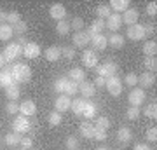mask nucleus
I'll use <instances>...</instances> for the list:
<instances>
[{"mask_svg":"<svg viewBox=\"0 0 157 150\" xmlns=\"http://www.w3.org/2000/svg\"><path fill=\"white\" fill-rule=\"evenodd\" d=\"M89 44L93 45V49L103 51V49H107L108 42H107V37H105L103 33H100V35H94V37H91V42H89Z\"/></svg>","mask_w":157,"mask_h":150,"instance_id":"a211bd4d","label":"nucleus"},{"mask_svg":"<svg viewBox=\"0 0 157 150\" xmlns=\"http://www.w3.org/2000/svg\"><path fill=\"white\" fill-rule=\"evenodd\" d=\"M147 14H148V16H155L157 14V4L155 2H148V4H147Z\"/></svg>","mask_w":157,"mask_h":150,"instance_id":"3c124183","label":"nucleus"},{"mask_svg":"<svg viewBox=\"0 0 157 150\" xmlns=\"http://www.w3.org/2000/svg\"><path fill=\"white\" fill-rule=\"evenodd\" d=\"M78 93L80 94H84V98H91V96L96 94V87L93 82H87V80H84V82L78 84Z\"/></svg>","mask_w":157,"mask_h":150,"instance_id":"f3484780","label":"nucleus"},{"mask_svg":"<svg viewBox=\"0 0 157 150\" xmlns=\"http://www.w3.org/2000/svg\"><path fill=\"white\" fill-rule=\"evenodd\" d=\"M70 106H72V101H70V96H67V94H59L56 98V101H54V108L59 113L70 110Z\"/></svg>","mask_w":157,"mask_h":150,"instance_id":"9b49d317","label":"nucleus"},{"mask_svg":"<svg viewBox=\"0 0 157 150\" xmlns=\"http://www.w3.org/2000/svg\"><path fill=\"white\" fill-rule=\"evenodd\" d=\"M96 112H98V105H96L94 101H86L82 115H84L86 119H94V117H96Z\"/></svg>","mask_w":157,"mask_h":150,"instance_id":"b1692460","label":"nucleus"},{"mask_svg":"<svg viewBox=\"0 0 157 150\" xmlns=\"http://www.w3.org/2000/svg\"><path fill=\"white\" fill-rule=\"evenodd\" d=\"M4 141H6L7 147H16V145H19V141H21V136L17 133H7L6 136H4Z\"/></svg>","mask_w":157,"mask_h":150,"instance_id":"c85d7f7f","label":"nucleus"},{"mask_svg":"<svg viewBox=\"0 0 157 150\" xmlns=\"http://www.w3.org/2000/svg\"><path fill=\"white\" fill-rule=\"evenodd\" d=\"M105 87L113 98H117L121 93H122V80L117 77V75H113V77H108L107 82H105Z\"/></svg>","mask_w":157,"mask_h":150,"instance_id":"7ed1b4c3","label":"nucleus"},{"mask_svg":"<svg viewBox=\"0 0 157 150\" xmlns=\"http://www.w3.org/2000/svg\"><path fill=\"white\" fill-rule=\"evenodd\" d=\"M61 54L65 56V58H68V60H73V58H75V51L70 49V47H63V49H61Z\"/></svg>","mask_w":157,"mask_h":150,"instance_id":"603ef678","label":"nucleus"},{"mask_svg":"<svg viewBox=\"0 0 157 150\" xmlns=\"http://www.w3.org/2000/svg\"><path fill=\"white\" fill-rule=\"evenodd\" d=\"M126 35H128L129 40H143L147 37L145 35V28H143V25H133V26H128V32H126Z\"/></svg>","mask_w":157,"mask_h":150,"instance_id":"0eeeda50","label":"nucleus"},{"mask_svg":"<svg viewBox=\"0 0 157 150\" xmlns=\"http://www.w3.org/2000/svg\"><path fill=\"white\" fill-rule=\"evenodd\" d=\"M145 98H147L145 91H143V89H140V87H135L133 91H131V93H129V96H128L129 105H131V106H138V108L143 105Z\"/></svg>","mask_w":157,"mask_h":150,"instance_id":"39448f33","label":"nucleus"},{"mask_svg":"<svg viewBox=\"0 0 157 150\" xmlns=\"http://www.w3.org/2000/svg\"><path fill=\"white\" fill-rule=\"evenodd\" d=\"M78 93V84L77 82H73V80H68L67 82V86H65V93H63V94H77Z\"/></svg>","mask_w":157,"mask_h":150,"instance_id":"ea45409f","label":"nucleus"},{"mask_svg":"<svg viewBox=\"0 0 157 150\" xmlns=\"http://www.w3.org/2000/svg\"><path fill=\"white\" fill-rule=\"evenodd\" d=\"M6 96L9 98V101H16L19 96H21V89H19V84H11L9 87H6Z\"/></svg>","mask_w":157,"mask_h":150,"instance_id":"5701e85b","label":"nucleus"},{"mask_svg":"<svg viewBox=\"0 0 157 150\" xmlns=\"http://www.w3.org/2000/svg\"><path fill=\"white\" fill-rule=\"evenodd\" d=\"M96 150H108L107 147H100V148H96Z\"/></svg>","mask_w":157,"mask_h":150,"instance_id":"680f3d73","label":"nucleus"},{"mask_svg":"<svg viewBox=\"0 0 157 150\" xmlns=\"http://www.w3.org/2000/svg\"><path fill=\"white\" fill-rule=\"evenodd\" d=\"M70 28H73L75 32H82V30H84V19L78 17V16H75L72 19V23H70Z\"/></svg>","mask_w":157,"mask_h":150,"instance_id":"c03bdc74","label":"nucleus"},{"mask_svg":"<svg viewBox=\"0 0 157 150\" xmlns=\"http://www.w3.org/2000/svg\"><path fill=\"white\" fill-rule=\"evenodd\" d=\"M67 82H68L67 77H58L56 80H54V86H52L54 93H58V94H63V93H65V86H67Z\"/></svg>","mask_w":157,"mask_h":150,"instance_id":"72a5a7b5","label":"nucleus"},{"mask_svg":"<svg viewBox=\"0 0 157 150\" xmlns=\"http://www.w3.org/2000/svg\"><path fill=\"white\" fill-rule=\"evenodd\" d=\"M19 112H21V115L25 117H32L35 115V112H37V105H35L33 100H25L19 105Z\"/></svg>","mask_w":157,"mask_h":150,"instance_id":"ddd939ff","label":"nucleus"},{"mask_svg":"<svg viewBox=\"0 0 157 150\" xmlns=\"http://www.w3.org/2000/svg\"><path fill=\"white\" fill-rule=\"evenodd\" d=\"M121 17H122V23L133 26V25H136L138 19H140V12L136 11V9H128V11H124L122 14H121Z\"/></svg>","mask_w":157,"mask_h":150,"instance_id":"f8f14e48","label":"nucleus"},{"mask_svg":"<svg viewBox=\"0 0 157 150\" xmlns=\"http://www.w3.org/2000/svg\"><path fill=\"white\" fill-rule=\"evenodd\" d=\"M126 117H128L129 121L140 119V108H138V106H129L128 110H126Z\"/></svg>","mask_w":157,"mask_h":150,"instance_id":"37998d69","label":"nucleus"},{"mask_svg":"<svg viewBox=\"0 0 157 150\" xmlns=\"http://www.w3.org/2000/svg\"><path fill=\"white\" fill-rule=\"evenodd\" d=\"M145 138L148 140V141H154V143H155V141H157V128H155V126H154V128H148V129H147Z\"/></svg>","mask_w":157,"mask_h":150,"instance_id":"de8ad7c7","label":"nucleus"},{"mask_svg":"<svg viewBox=\"0 0 157 150\" xmlns=\"http://www.w3.org/2000/svg\"><path fill=\"white\" fill-rule=\"evenodd\" d=\"M121 26H122V17H121V14L112 12V14L107 17V21H105V28H108V30L113 32V33H117Z\"/></svg>","mask_w":157,"mask_h":150,"instance_id":"6e6552de","label":"nucleus"},{"mask_svg":"<svg viewBox=\"0 0 157 150\" xmlns=\"http://www.w3.org/2000/svg\"><path fill=\"white\" fill-rule=\"evenodd\" d=\"M155 82V73H150V72H145L141 73L138 77V84H140V89H147V87H152Z\"/></svg>","mask_w":157,"mask_h":150,"instance_id":"dca6fc26","label":"nucleus"},{"mask_svg":"<svg viewBox=\"0 0 157 150\" xmlns=\"http://www.w3.org/2000/svg\"><path fill=\"white\" fill-rule=\"evenodd\" d=\"M131 138H133V136H131V129L126 128V126L119 128V131H117V140H119V141H122V143H128Z\"/></svg>","mask_w":157,"mask_h":150,"instance_id":"2f4dec72","label":"nucleus"},{"mask_svg":"<svg viewBox=\"0 0 157 150\" xmlns=\"http://www.w3.org/2000/svg\"><path fill=\"white\" fill-rule=\"evenodd\" d=\"M72 40H73V45L75 47H80V49H84L86 45L91 42V37L87 35V32H75L73 33V37H72Z\"/></svg>","mask_w":157,"mask_h":150,"instance_id":"1a4fd4ad","label":"nucleus"},{"mask_svg":"<svg viewBox=\"0 0 157 150\" xmlns=\"http://www.w3.org/2000/svg\"><path fill=\"white\" fill-rule=\"evenodd\" d=\"M143 28H145V35H147V37H150V35L155 33V26H154L152 23H145V25H143Z\"/></svg>","mask_w":157,"mask_h":150,"instance_id":"864d4df0","label":"nucleus"},{"mask_svg":"<svg viewBox=\"0 0 157 150\" xmlns=\"http://www.w3.org/2000/svg\"><path fill=\"white\" fill-rule=\"evenodd\" d=\"M108 7L113 9V11H117V14H121V12H124V11L129 9V2L128 0H112Z\"/></svg>","mask_w":157,"mask_h":150,"instance_id":"a878e982","label":"nucleus"},{"mask_svg":"<svg viewBox=\"0 0 157 150\" xmlns=\"http://www.w3.org/2000/svg\"><path fill=\"white\" fill-rule=\"evenodd\" d=\"M40 52H42V51H40L39 44H35V42H28V44L23 47V56H25V58H28V60L37 58Z\"/></svg>","mask_w":157,"mask_h":150,"instance_id":"2eb2a0df","label":"nucleus"},{"mask_svg":"<svg viewBox=\"0 0 157 150\" xmlns=\"http://www.w3.org/2000/svg\"><path fill=\"white\" fill-rule=\"evenodd\" d=\"M96 72H98V77H103V79H108V77H113L117 73V65L115 63H103V65H98L96 67Z\"/></svg>","mask_w":157,"mask_h":150,"instance_id":"423d86ee","label":"nucleus"},{"mask_svg":"<svg viewBox=\"0 0 157 150\" xmlns=\"http://www.w3.org/2000/svg\"><path fill=\"white\" fill-rule=\"evenodd\" d=\"M19 21H21V16H19V12H16V11L7 12V19H6V23L9 25V26H14V25H17Z\"/></svg>","mask_w":157,"mask_h":150,"instance_id":"58836bf2","label":"nucleus"},{"mask_svg":"<svg viewBox=\"0 0 157 150\" xmlns=\"http://www.w3.org/2000/svg\"><path fill=\"white\" fill-rule=\"evenodd\" d=\"M65 145H67V148L68 150H75V148H78V140H77V136H68L67 138V141H65Z\"/></svg>","mask_w":157,"mask_h":150,"instance_id":"a18cd8bd","label":"nucleus"},{"mask_svg":"<svg viewBox=\"0 0 157 150\" xmlns=\"http://www.w3.org/2000/svg\"><path fill=\"white\" fill-rule=\"evenodd\" d=\"M4 60L6 63H14V60H17L19 56H23V47L17 42H11V44H7V47L4 49Z\"/></svg>","mask_w":157,"mask_h":150,"instance_id":"f03ea898","label":"nucleus"},{"mask_svg":"<svg viewBox=\"0 0 157 150\" xmlns=\"http://www.w3.org/2000/svg\"><path fill=\"white\" fill-rule=\"evenodd\" d=\"M94 12H96V16H98V19H103V21H105V19L112 14V9L108 6H105V4H101V6H98L94 9Z\"/></svg>","mask_w":157,"mask_h":150,"instance_id":"c756f323","label":"nucleus"},{"mask_svg":"<svg viewBox=\"0 0 157 150\" xmlns=\"http://www.w3.org/2000/svg\"><path fill=\"white\" fill-rule=\"evenodd\" d=\"M108 128H110V119L108 117H98V121L94 124L96 131H107Z\"/></svg>","mask_w":157,"mask_h":150,"instance_id":"c9c22d12","label":"nucleus"},{"mask_svg":"<svg viewBox=\"0 0 157 150\" xmlns=\"http://www.w3.org/2000/svg\"><path fill=\"white\" fill-rule=\"evenodd\" d=\"M12 35H14V32H12V26H9V25H0V40L2 42H7V40L12 39Z\"/></svg>","mask_w":157,"mask_h":150,"instance_id":"cd10ccee","label":"nucleus"},{"mask_svg":"<svg viewBox=\"0 0 157 150\" xmlns=\"http://www.w3.org/2000/svg\"><path fill=\"white\" fill-rule=\"evenodd\" d=\"M11 84H14V79H12V73L9 68H2L0 70V87H9Z\"/></svg>","mask_w":157,"mask_h":150,"instance_id":"aec40b11","label":"nucleus"},{"mask_svg":"<svg viewBox=\"0 0 157 150\" xmlns=\"http://www.w3.org/2000/svg\"><path fill=\"white\" fill-rule=\"evenodd\" d=\"M133 150H150V147H148L147 143H136Z\"/></svg>","mask_w":157,"mask_h":150,"instance_id":"4d7b16f0","label":"nucleus"},{"mask_svg":"<svg viewBox=\"0 0 157 150\" xmlns=\"http://www.w3.org/2000/svg\"><path fill=\"white\" fill-rule=\"evenodd\" d=\"M9 70L12 73L14 84H25L32 79V68L28 65H25V63H16V65L9 67Z\"/></svg>","mask_w":157,"mask_h":150,"instance_id":"f257e3e1","label":"nucleus"},{"mask_svg":"<svg viewBox=\"0 0 157 150\" xmlns=\"http://www.w3.org/2000/svg\"><path fill=\"white\" fill-rule=\"evenodd\" d=\"M105 82H107V79L98 77V75H96V79H94V87H96V86H98V87H105Z\"/></svg>","mask_w":157,"mask_h":150,"instance_id":"6e6d98bb","label":"nucleus"},{"mask_svg":"<svg viewBox=\"0 0 157 150\" xmlns=\"http://www.w3.org/2000/svg\"><path fill=\"white\" fill-rule=\"evenodd\" d=\"M103 30H105V21L96 17L94 21L91 23L89 30H86V32H87V35H89V37H94V35H100Z\"/></svg>","mask_w":157,"mask_h":150,"instance_id":"6ab92c4d","label":"nucleus"},{"mask_svg":"<svg viewBox=\"0 0 157 150\" xmlns=\"http://www.w3.org/2000/svg\"><path fill=\"white\" fill-rule=\"evenodd\" d=\"M26 30H28V23H25L23 19L17 23V25H14V26H12V32H14L16 35H19V37L26 33Z\"/></svg>","mask_w":157,"mask_h":150,"instance_id":"a19ab883","label":"nucleus"},{"mask_svg":"<svg viewBox=\"0 0 157 150\" xmlns=\"http://www.w3.org/2000/svg\"><path fill=\"white\" fill-rule=\"evenodd\" d=\"M49 16L52 19H56V21H63L67 17V9H65L63 4H52L49 9Z\"/></svg>","mask_w":157,"mask_h":150,"instance_id":"9d476101","label":"nucleus"},{"mask_svg":"<svg viewBox=\"0 0 157 150\" xmlns=\"http://www.w3.org/2000/svg\"><path fill=\"white\" fill-rule=\"evenodd\" d=\"M30 128H32V124H30L28 117H25V115H19V117H16V119L12 121V131L17 133V134L28 133Z\"/></svg>","mask_w":157,"mask_h":150,"instance_id":"20e7f679","label":"nucleus"},{"mask_svg":"<svg viewBox=\"0 0 157 150\" xmlns=\"http://www.w3.org/2000/svg\"><path fill=\"white\" fill-rule=\"evenodd\" d=\"M82 65L89 68H96L98 67V56L94 51H84L82 52Z\"/></svg>","mask_w":157,"mask_h":150,"instance_id":"4468645a","label":"nucleus"},{"mask_svg":"<svg viewBox=\"0 0 157 150\" xmlns=\"http://www.w3.org/2000/svg\"><path fill=\"white\" fill-rule=\"evenodd\" d=\"M4 67H6V60H4V54L0 52V70H2Z\"/></svg>","mask_w":157,"mask_h":150,"instance_id":"052dcab7","label":"nucleus"},{"mask_svg":"<svg viewBox=\"0 0 157 150\" xmlns=\"http://www.w3.org/2000/svg\"><path fill=\"white\" fill-rule=\"evenodd\" d=\"M75 150H78V148H75Z\"/></svg>","mask_w":157,"mask_h":150,"instance_id":"0e129e2a","label":"nucleus"},{"mask_svg":"<svg viewBox=\"0 0 157 150\" xmlns=\"http://www.w3.org/2000/svg\"><path fill=\"white\" fill-rule=\"evenodd\" d=\"M44 56H45L47 61H58V60L61 58V49L56 47V45H51V47H47V49L44 51Z\"/></svg>","mask_w":157,"mask_h":150,"instance_id":"412c9836","label":"nucleus"},{"mask_svg":"<svg viewBox=\"0 0 157 150\" xmlns=\"http://www.w3.org/2000/svg\"><path fill=\"white\" fill-rule=\"evenodd\" d=\"M17 44L21 45V47H25V45L28 44V39H26L25 35H21V37H17Z\"/></svg>","mask_w":157,"mask_h":150,"instance_id":"13d9d810","label":"nucleus"},{"mask_svg":"<svg viewBox=\"0 0 157 150\" xmlns=\"http://www.w3.org/2000/svg\"><path fill=\"white\" fill-rule=\"evenodd\" d=\"M6 110H7V113L14 115V113H17V112H19V105H17L16 101H9V103L6 105Z\"/></svg>","mask_w":157,"mask_h":150,"instance_id":"09e8293b","label":"nucleus"},{"mask_svg":"<svg viewBox=\"0 0 157 150\" xmlns=\"http://www.w3.org/2000/svg\"><path fill=\"white\" fill-rule=\"evenodd\" d=\"M84 105H86V100L84 98H77V100L72 101V112L75 115H82V112H84Z\"/></svg>","mask_w":157,"mask_h":150,"instance_id":"7c9ffc66","label":"nucleus"},{"mask_svg":"<svg viewBox=\"0 0 157 150\" xmlns=\"http://www.w3.org/2000/svg\"><path fill=\"white\" fill-rule=\"evenodd\" d=\"M61 121H63V117H61V113H59V112L52 110L49 113V124H51V126H59V124H61Z\"/></svg>","mask_w":157,"mask_h":150,"instance_id":"79ce46f5","label":"nucleus"},{"mask_svg":"<svg viewBox=\"0 0 157 150\" xmlns=\"http://www.w3.org/2000/svg\"><path fill=\"white\" fill-rule=\"evenodd\" d=\"M56 32H58L59 35L70 33V23H68L67 19H63V21H58V23H56Z\"/></svg>","mask_w":157,"mask_h":150,"instance_id":"4c0bfd02","label":"nucleus"},{"mask_svg":"<svg viewBox=\"0 0 157 150\" xmlns=\"http://www.w3.org/2000/svg\"><path fill=\"white\" fill-rule=\"evenodd\" d=\"M143 65H145V68L150 73H155V70H157V60H155V56H145Z\"/></svg>","mask_w":157,"mask_h":150,"instance_id":"f704fd0d","label":"nucleus"},{"mask_svg":"<svg viewBox=\"0 0 157 150\" xmlns=\"http://www.w3.org/2000/svg\"><path fill=\"white\" fill-rule=\"evenodd\" d=\"M80 136H84L86 140H91V138H94V124H89V122H82L80 124Z\"/></svg>","mask_w":157,"mask_h":150,"instance_id":"4be33fe9","label":"nucleus"},{"mask_svg":"<svg viewBox=\"0 0 157 150\" xmlns=\"http://www.w3.org/2000/svg\"><path fill=\"white\" fill-rule=\"evenodd\" d=\"M94 138L100 140V141H105L107 140V131H94Z\"/></svg>","mask_w":157,"mask_h":150,"instance_id":"5fc2aeb1","label":"nucleus"},{"mask_svg":"<svg viewBox=\"0 0 157 150\" xmlns=\"http://www.w3.org/2000/svg\"><path fill=\"white\" fill-rule=\"evenodd\" d=\"M19 150H26V148H19Z\"/></svg>","mask_w":157,"mask_h":150,"instance_id":"e2e57ef3","label":"nucleus"},{"mask_svg":"<svg viewBox=\"0 0 157 150\" xmlns=\"http://www.w3.org/2000/svg\"><path fill=\"white\" fill-rule=\"evenodd\" d=\"M19 145H21L23 148L30 150L32 147H33V140L30 138V136H21V141H19Z\"/></svg>","mask_w":157,"mask_h":150,"instance_id":"8fccbe9b","label":"nucleus"},{"mask_svg":"<svg viewBox=\"0 0 157 150\" xmlns=\"http://www.w3.org/2000/svg\"><path fill=\"white\" fill-rule=\"evenodd\" d=\"M6 19H7V12L0 9V25H6Z\"/></svg>","mask_w":157,"mask_h":150,"instance_id":"bf43d9fd","label":"nucleus"},{"mask_svg":"<svg viewBox=\"0 0 157 150\" xmlns=\"http://www.w3.org/2000/svg\"><path fill=\"white\" fill-rule=\"evenodd\" d=\"M143 52H145V56H155V52H157L155 40H147L145 44H143Z\"/></svg>","mask_w":157,"mask_h":150,"instance_id":"473e14b6","label":"nucleus"},{"mask_svg":"<svg viewBox=\"0 0 157 150\" xmlns=\"http://www.w3.org/2000/svg\"><path fill=\"white\" fill-rule=\"evenodd\" d=\"M107 42H108V45H112L115 49H121L124 45V42H126V39L121 33H112L110 37H107Z\"/></svg>","mask_w":157,"mask_h":150,"instance_id":"393cba45","label":"nucleus"},{"mask_svg":"<svg viewBox=\"0 0 157 150\" xmlns=\"http://www.w3.org/2000/svg\"><path fill=\"white\" fill-rule=\"evenodd\" d=\"M124 80H126V84H128V86H131V87H135L136 84H138V75L131 72V73H128V75L124 77Z\"/></svg>","mask_w":157,"mask_h":150,"instance_id":"49530a36","label":"nucleus"},{"mask_svg":"<svg viewBox=\"0 0 157 150\" xmlns=\"http://www.w3.org/2000/svg\"><path fill=\"white\" fill-rule=\"evenodd\" d=\"M143 113H145V117H148V119H154V121H155V119H157V105H155V103L147 105L145 108H143Z\"/></svg>","mask_w":157,"mask_h":150,"instance_id":"e433bc0d","label":"nucleus"},{"mask_svg":"<svg viewBox=\"0 0 157 150\" xmlns=\"http://www.w3.org/2000/svg\"><path fill=\"white\" fill-rule=\"evenodd\" d=\"M68 77H70V80L80 84V82H84V80H86V72L82 70V68H72Z\"/></svg>","mask_w":157,"mask_h":150,"instance_id":"bb28decb","label":"nucleus"}]
</instances>
